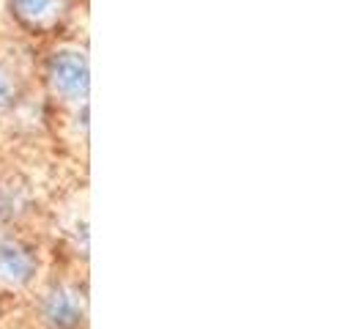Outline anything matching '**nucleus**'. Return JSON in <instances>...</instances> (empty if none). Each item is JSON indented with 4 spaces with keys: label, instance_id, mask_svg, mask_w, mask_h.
<instances>
[{
    "label": "nucleus",
    "instance_id": "obj_2",
    "mask_svg": "<svg viewBox=\"0 0 364 329\" xmlns=\"http://www.w3.org/2000/svg\"><path fill=\"white\" fill-rule=\"evenodd\" d=\"M82 315H85V305L74 288L60 286L44 299V318L55 329H77L82 324Z\"/></svg>",
    "mask_w": 364,
    "mask_h": 329
},
{
    "label": "nucleus",
    "instance_id": "obj_4",
    "mask_svg": "<svg viewBox=\"0 0 364 329\" xmlns=\"http://www.w3.org/2000/svg\"><path fill=\"white\" fill-rule=\"evenodd\" d=\"M63 0H11V11L28 25H50L63 14Z\"/></svg>",
    "mask_w": 364,
    "mask_h": 329
},
{
    "label": "nucleus",
    "instance_id": "obj_3",
    "mask_svg": "<svg viewBox=\"0 0 364 329\" xmlns=\"http://www.w3.org/2000/svg\"><path fill=\"white\" fill-rule=\"evenodd\" d=\"M36 272L33 258L28 256L19 244L0 241V283L6 286H25Z\"/></svg>",
    "mask_w": 364,
    "mask_h": 329
},
{
    "label": "nucleus",
    "instance_id": "obj_1",
    "mask_svg": "<svg viewBox=\"0 0 364 329\" xmlns=\"http://www.w3.org/2000/svg\"><path fill=\"white\" fill-rule=\"evenodd\" d=\"M91 72H88V58L74 50L55 53L50 61V88L66 102H82L88 96Z\"/></svg>",
    "mask_w": 364,
    "mask_h": 329
},
{
    "label": "nucleus",
    "instance_id": "obj_5",
    "mask_svg": "<svg viewBox=\"0 0 364 329\" xmlns=\"http://www.w3.org/2000/svg\"><path fill=\"white\" fill-rule=\"evenodd\" d=\"M11 99H14V80L6 66H0V108L11 105Z\"/></svg>",
    "mask_w": 364,
    "mask_h": 329
}]
</instances>
